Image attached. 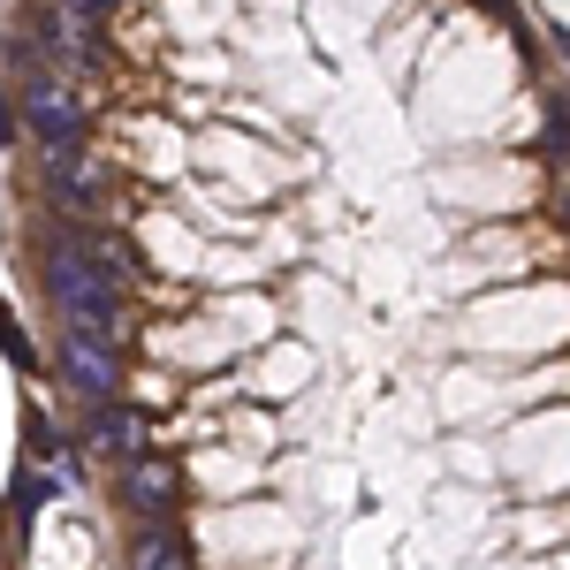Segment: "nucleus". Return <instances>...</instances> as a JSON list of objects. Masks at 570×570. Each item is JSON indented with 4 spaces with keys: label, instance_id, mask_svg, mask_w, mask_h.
<instances>
[{
    "label": "nucleus",
    "instance_id": "1a4fd4ad",
    "mask_svg": "<svg viewBox=\"0 0 570 570\" xmlns=\"http://www.w3.org/2000/svg\"><path fill=\"white\" fill-rule=\"evenodd\" d=\"M137 244H145V259L160 266V274H176V282H198V259H206V228L183 214H145L137 220Z\"/></svg>",
    "mask_w": 570,
    "mask_h": 570
},
{
    "label": "nucleus",
    "instance_id": "f03ea898",
    "mask_svg": "<svg viewBox=\"0 0 570 570\" xmlns=\"http://www.w3.org/2000/svg\"><path fill=\"white\" fill-rule=\"evenodd\" d=\"M540 190H548L540 160L494 153V145H464V153L434 160V176H426V198L449 220H525L540 206Z\"/></svg>",
    "mask_w": 570,
    "mask_h": 570
},
{
    "label": "nucleus",
    "instance_id": "39448f33",
    "mask_svg": "<svg viewBox=\"0 0 570 570\" xmlns=\"http://www.w3.org/2000/svg\"><path fill=\"white\" fill-rule=\"evenodd\" d=\"M190 160L214 168L220 190H228V198H252V206L282 198V190L297 183V160H289V153H274V145H259V137H236V130H206L198 145H190Z\"/></svg>",
    "mask_w": 570,
    "mask_h": 570
},
{
    "label": "nucleus",
    "instance_id": "4468645a",
    "mask_svg": "<svg viewBox=\"0 0 570 570\" xmlns=\"http://www.w3.org/2000/svg\"><path fill=\"white\" fill-rule=\"evenodd\" d=\"M472 570H563V556H502V548H480Z\"/></svg>",
    "mask_w": 570,
    "mask_h": 570
},
{
    "label": "nucleus",
    "instance_id": "7ed1b4c3",
    "mask_svg": "<svg viewBox=\"0 0 570 570\" xmlns=\"http://www.w3.org/2000/svg\"><path fill=\"white\" fill-rule=\"evenodd\" d=\"M198 548H206V570H274L297 548V510H282L266 494L214 502V510H198Z\"/></svg>",
    "mask_w": 570,
    "mask_h": 570
},
{
    "label": "nucleus",
    "instance_id": "9d476101",
    "mask_svg": "<svg viewBox=\"0 0 570 570\" xmlns=\"http://www.w3.org/2000/svg\"><path fill=\"white\" fill-rule=\"evenodd\" d=\"M502 540H510V556H563V502H525L502 525Z\"/></svg>",
    "mask_w": 570,
    "mask_h": 570
},
{
    "label": "nucleus",
    "instance_id": "f257e3e1",
    "mask_svg": "<svg viewBox=\"0 0 570 570\" xmlns=\"http://www.w3.org/2000/svg\"><path fill=\"white\" fill-rule=\"evenodd\" d=\"M449 343L480 365H525V357H556L563 351V274L548 282H494L472 289V305L449 320Z\"/></svg>",
    "mask_w": 570,
    "mask_h": 570
},
{
    "label": "nucleus",
    "instance_id": "ddd939ff",
    "mask_svg": "<svg viewBox=\"0 0 570 570\" xmlns=\"http://www.w3.org/2000/svg\"><path fill=\"white\" fill-rule=\"evenodd\" d=\"M449 464H456V472H464V480H480V487H502V480H494V441H472V434H456V441H449Z\"/></svg>",
    "mask_w": 570,
    "mask_h": 570
},
{
    "label": "nucleus",
    "instance_id": "2eb2a0df",
    "mask_svg": "<svg viewBox=\"0 0 570 570\" xmlns=\"http://www.w3.org/2000/svg\"><path fill=\"white\" fill-rule=\"evenodd\" d=\"M176 69H183V77H198V85H220V77H228V61H220V53H183Z\"/></svg>",
    "mask_w": 570,
    "mask_h": 570
},
{
    "label": "nucleus",
    "instance_id": "6e6552de",
    "mask_svg": "<svg viewBox=\"0 0 570 570\" xmlns=\"http://www.w3.org/2000/svg\"><path fill=\"white\" fill-rule=\"evenodd\" d=\"M190 487L206 494V502H244V494H259L266 487V456H244V449H228V441H214V449H190Z\"/></svg>",
    "mask_w": 570,
    "mask_h": 570
},
{
    "label": "nucleus",
    "instance_id": "20e7f679",
    "mask_svg": "<svg viewBox=\"0 0 570 570\" xmlns=\"http://www.w3.org/2000/svg\"><path fill=\"white\" fill-rule=\"evenodd\" d=\"M494 480L518 487L525 502H563V403H532V411H510L494 426Z\"/></svg>",
    "mask_w": 570,
    "mask_h": 570
},
{
    "label": "nucleus",
    "instance_id": "9b49d317",
    "mask_svg": "<svg viewBox=\"0 0 570 570\" xmlns=\"http://www.w3.org/2000/svg\"><path fill=\"white\" fill-rule=\"evenodd\" d=\"M206 434L228 441V449H244V456H274V449H282V426H274L266 411H244V403H236V411H220Z\"/></svg>",
    "mask_w": 570,
    "mask_h": 570
},
{
    "label": "nucleus",
    "instance_id": "423d86ee",
    "mask_svg": "<svg viewBox=\"0 0 570 570\" xmlns=\"http://www.w3.org/2000/svg\"><path fill=\"white\" fill-rule=\"evenodd\" d=\"M434 419H441V426H480V434H494V426L510 419V365H480V357L441 365Z\"/></svg>",
    "mask_w": 570,
    "mask_h": 570
},
{
    "label": "nucleus",
    "instance_id": "f8f14e48",
    "mask_svg": "<svg viewBox=\"0 0 570 570\" xmlns=\"http://www.w3.org/2000/svg\"><path fill=\"white\" fill-rule=\"evenodd\" d=\"M130 137H137V153H145V168L176 183V168L190 160V145H183V137L168 130V122H130Z\"/></svg>",
    "mask_w": 570,
    "mask_h": 570
},
{
    "label": "nucleus",
    "instance_id": "0eeeda50",
    "mask_svg": "<svg viewBox=\"0 0 570 570\" xmlns=\"http://www.w3.org/2000/svg\"><path fill=\"white\" fill-rule=\"evenodd\" d=\"M252 365L236 373V395H259V403H289L320 381V351L312 343H289V335H266L259 351H244Z\"/></svg>",
    "mask_w": 570,
    "mask_h": 570
}]
</instances>
